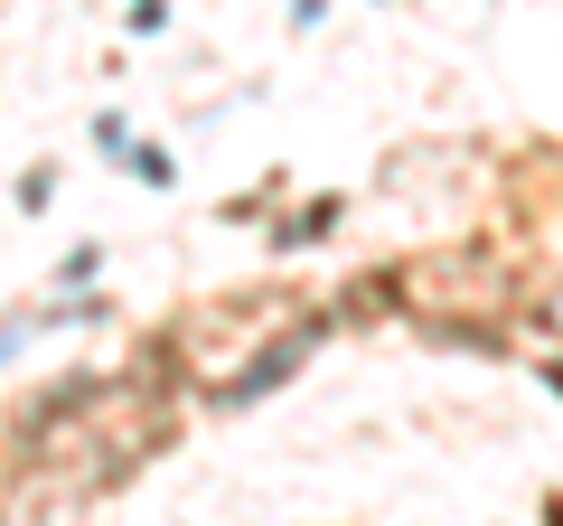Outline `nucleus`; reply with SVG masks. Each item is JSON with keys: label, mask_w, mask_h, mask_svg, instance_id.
<instances>
[{"label": "nucleus", "mask_w": 563, "mask_h": 526, "mask_svg": "<svg viewBox=\"0 0 563 526\" xmlns=\"http://www.w3.org/2000/svg\"><path fill=\"white\" fill-rule=\"evenodd\" d=\"M301 358H310V329H291V339H273V348H263V358L244 366L235 385H225V395H235V405H244V395H273V385L291 376V366H301Z\"/></svg>", "instance_id": "nucleus-1"}]
</instances>
